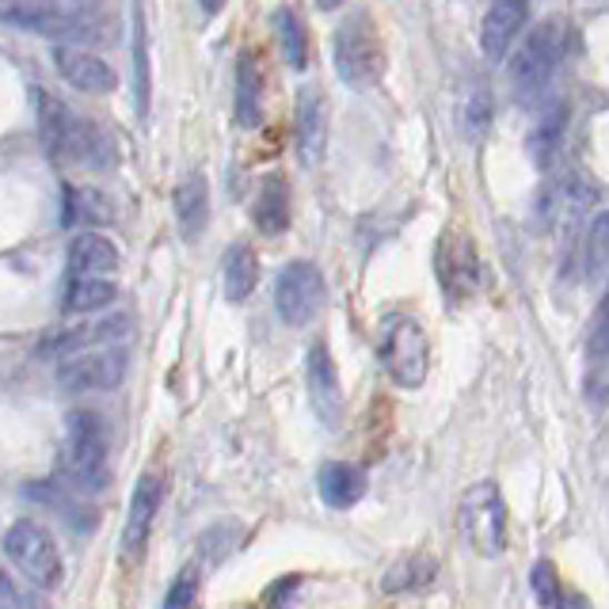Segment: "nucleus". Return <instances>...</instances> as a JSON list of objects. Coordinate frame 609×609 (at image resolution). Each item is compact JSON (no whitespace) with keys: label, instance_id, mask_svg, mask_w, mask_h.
Listing matches in <instances>:
<instances>
[{"label":"nucleus","instance_id":"1","mask_svg":"<svg viewBox=\"0 0 609 609\" xmlns=\"http://www.w3.org/2000/svg\"><path fill=\"white\" fill-rule=\"evenodd\" d=\"M34 107H39V133L47 146L53 164H73V168H92V172H107L119 164V146L100 122L84 119L47 88H34Z\"/></svg>","mask_w":609,"mask_h":609},{"label":"nucleus","instance_id":"2","mask_svg":"<svg viewBox=\"0 0 609 609\" xmlns=\"http://www.w3.org/2000/svg\"><path fill=\"white\" fill-rule=\"evenodd\" d=\"M0 23L16 27V31L47 34L61 39L58 47H107L114 42V16L96 4H4L0 8Z\"/></svg>","mask_w":609,"mask_h":609},{"label":"nucleus","instance_id":"3","mask_svg":"<svg viewBox=\"0 0 609 609\" xmlns=\"http://www.w3.org/2000/svg\"><path fill=\"white\" fill-rule=\"evenodd\" d=\"M331 58H336V73L347 88H355V92L378 88L385 73V50L370 12L355 8V12H347L336 23V31H331Z\"/></svg>","mask_w":609,"mask_h":609},{"label":"nucleus","instance_id":"4","mask_svg":"<svg viewBox=\"0 0 609 609\" xmlns=\"http://www.w3.org/2000/svg\"><path fill=\"white\" fill-rule=\"evenodd\" d=\"M563 47H568V23L557 20V16L526 31L522 47L510 61V84H515V100L522 107H533L549 92L557 66L563 61Z\"/></svg>","mask_w":609,"mask_h":609},{"label":"nucleus","instance_id":"5","mask_svg":"<svg viewBox=\"0 0 609 609\" xmlns=\"http://www.w3.org/2000/svg\"><path fill=\"white\" fill-rule=\"evenodd\" d=\"M378 362L397 389H419L431 370V343L411 312H385L378 325Z\"/></svg>","mask_w":609,"mask_h":609},{"label":"nucleus","instance_id":"6","mask_svg":"<svg viewBox=\"0 0 609 609\" xmlns=\"http://www.w3.org/2000/svg\"><path fill=\"white\" fill-rule=\"evenodd\" d=\"M66 472L77 483V491H103L111 480V465H107V431L103 419L96 411H69L66 416Z\"/></svg>","mask_w":609,"mask_h":609},{"label":"nucleus","instance_id":"7","mask_svg":"<svg viewBox=\"0 0 609 609\" xmlns=\"http://www.w3.org/2000/svg\"><path fill=\"white\" fill-rule=\"evenodd\" d=\"M457 526L477 557H499L507 549V503L496 480H480L465 488L457 503Z\"/></svg>","mask_w":609,"mask_h":609},{"label":"nucleus","instance_id":"8","mask_svg":"<svg viewBox=\"0 0 609 609\" xmlns=\"http://www.w3.org/2000/svg\"><path fill=\"white\" fill-rule=\"evenodd\" d=\"M4 552L39 590H58L61 579H66V563H61L58 541H53V533L42 522L20 518V522L4 533Z\"/></svg>","mask_w":609,"mask_h":609},{"label":"nucleus","instance_id":"9","mask_svg":"<svg viewBox=\"0 0 609 609\" xmlns=\"http://www.w3.org/2000/svg\"><path fill=\"white\" fill-rule=\"evenodd\" d=\"M325 298H328V286H325V274H320L317 263L309 259H293L279 271L274 279V309H279L282 325L290 328H304L320 317L325 309Z\"/></svg>","mask_w":609,"mask_h":609},{"label":"nucleus","instance_id":"10","mask_svg":"<svg viewBox=\"0 0 609 609\" xmlns=\"http://www.w3.org/2000/svg\"><path fill=\"white\" fill-rule=\"evenodd\" d=\"M435 274H438V286H442L446 301L461 304L469 301L472 293L483 286V271H480V252L477 244H472L469 232H442V240H438L435 248Z\"/></svg>","mask_w":609,"mask_h":609},{"label":"nucleus","instance_id":"11","mask_svg":"<svg viewBox=\"0 0 609 609\" xmlns=\"http://www.w3.org/2000/svg\"><path fill=\"white\" fill-rule=\"evenodd\" d=\"M127 378V351L100 347V351L66 355L58 362V385L66 392H107Z\"/></svg>","mask_w":609,"mask_h":609},{"label":"nucleus","instance_id":"12","mask_svg":"<svg viewBox=\"0 0 609 609\" xmlns=\"http://www.w3.org/2000/svg\"><path fill=\"white\" fill-rule=\"evenodd\" d=\"M304 385H309V400L317 419L336 431L339 419H343V389H339L336 358H331V351L320 339L304 351Z\"/></svg>","mask_w":609,"mask_h":609},{"label":"nucleus","instance_id":"13","mask_svg":"<svg viewBox=\"0 0 609 609\" xmlns=\"http://www.w3.org/2000/svg\"><path fill=\"white\" fill-rule=\"evenodd\" d=\"M293 146L304 168L320 164L328 149V100L320 88H301L293 107Z\"/></svg>","mask_w":609,"mask_h":609},{"label":"nucleus","instance_id":"14","mask_svg":"<svg viewBox=\"0 0 609 609\" xmlns=\"http://www.w3.org/2000/svg\"><path fill=\"white\" fill-rule=\"evenodd\" d=\"M160 496H164L160 477L157 472H146V477L138 480V488H133L127 522H122V552H127V560L146 557V545L152 537V522H157V515H160Z\"/></svg>","mask_w":609,"mask_h":609},{"label":"nucleus","instance_id":"15","mask_svg":"<svg viewBox=\"0 0 609 609\" xmlns=\"http://www.w3.org/2000/svg\"><path fill=\"white\" fill-rule=\"evenodd\" d=\"M53 66H58L61 80L77 88V92H92V96H107L114 92L119 77L107 66L100 53L92 50H77V47H53Z\"/></svg>","mask_w":609,"mask_h":609},{"label":"nucleus","instance_id":"16","mask_svg":"<svg viewBox=\"0 0 609 609\" xmlns=\"http://www.w3.org/2000/svg\"><path fill=\"white\" fill-rule=\"evenodd\" d=\"M530 20V8L522 0H496V4L483 12L480 23V50L488 61H503V53L510 50V42L518 39V31Z\"/></svg>","mask_w":609,"mask_h":609},{"label":"nucleus","instance_id":"17","mask_svg":"<svg viewBox=\"0 0 609 609\" xmlns=\"http://www.w3.org/2000/svg\"><path fill=\"white\" fill-rule=\"evenodd\" d=\"M114 271H119V248H114V240H107L96 229L77 232L73 244H69V274L73 279H107Z\"/></svg>","mask_w":609,"mask_h":609},{"label":"nucleus","instance_id":"18","mask_svg":"<svg viewBox=\"0 0 609 609\" xmlns=\"http://www.w3.org/2000/svg\"><path fill=\"white\" fill-rule=\"evenodd\" d=\"M317 488H320V499L331 507V510H351L358 499L366 496L370 480H366V469L362 465H351V461H328L317 477Z\"/></svg>","mask_w":609,"mask_h":609},{"label":"nucleus","instance_id":"19","mask_svg":"<svg viewBox=\"0 0 609 609\" xmlns=\"http://www.w3.org/2000/svg\"><path fill=\"white\" fill-rule=\"evenodd\" d=\"M252 221L263 237H282L290 229V187L279 172L263 176V183H259L252 199Z\"/></svg>","mask_w":609,"mask_h":609},{"label":"nucleus","instance_id":"20","mask_svg":"<svg viewBox=\"0 0 609 609\" xmlns=\"http://www.w3.org/2000/svg\"><path fill=\"white\" fill-rule=\"evenodd\" d=\"M176 218L183 240H199L206 221H210V187L202 172H191L176 187Z\"/></svg>","mask_w":609,"mask_h":609},{"label":"nucleus","instance_id":"21","mask_svg":"<svg viewBox=\"0 0 609 609\" xmlns=\"http://www.w3.org/2000/svg\"><path fill=\"white\" fill-rule=\"evenodd\" d=\"M237 122L244 130L263 122V66L256 53H240L237 61Z\"/></svg>","mask_w":609,"mask_h":609},{"label":"nucleus","instance_id":"22","mask_svg":"<svg viewBox=\"0 0 609 609\" xmlns=\"http://www.w3.org/2000/svg\"><path fill=\"white\" fill-rule=\"evenodd\" d=\"M438 579V560L431 552H408L381 576L385 595H419Z\"/></svg>","mask_w":609,"mask_h":609},{"label":"nucleus","instance_id":"23","mask_svg":"<svg viewBox=\"0 0 609 609\" xmlns=\"http://www.w3.org/2000/svg\"><path fill=\"white\" fill-rule=\"evenodd\" d=\"M114 202L96 187H66V210H61V226H111Z\"/></svg>","mask_w":609,"mask_h":609},{"label":"nucleus","instance_id":"24","mask_svg":"<svg viewBox=\"0 0 609 609\" xmlns=\"http://www.w3.org/2000/svg\"><path fill=\"white\" fill-rule=\"evenodd\" d=\"M221 279H226L229 301L252 298V290L259 286V256L248 244H232L226 252V263H221Z\"/></svg>","mask_w":609,"mask_h":609},{"label":"nucleus","instance_id":"25","mask_svg":"<svg viewBox=\"0 0 609 609\" xmlns=\"http://www.w3.org/2000/svg\"><path fill=\"white\" fill-rule=\"evenodd\" d=\"M130 331V320L127 317H107V320H96V325H80L73 331L58 339V351L61 358L66 355H80V351H100V343H114Z\"/></svg>","mask_w":609,"mask_h":609},{"label":"nucleus","instance_id":"26","mask_svg":"<svg viewBox=\"0 0 609 609\" xmlns=\"http://www.w3.org/2000/svg\"><path fill=\"white\" fill-rule=\"evenodd\" d=\"M119 298V286L111 279H73L69 274L66 293H61V309L66 312H103L107 304Z\"/></svg>","mask_w":609,"mask_h":609},{"label":"nucleus","instance_id":"27","mask_svg":"<svg viewBox=\"0 0 609 609\" xmlns=\"http://www.w3.org/2000/svg\"><path fill=\"white\" fill-rule=\"evenodd\" d=\"M606 304L595 309V320H590V336H587V397L595 405L606 400Z\"/></svg>","mask_w":609,"mask_h":609},{"label":"nucleus","instance_id":"28","mask_svg":"<svg viewBox=\"0 0 609 609\" xmlns=\"http://www.w3.org/2000/svg\"><path fill=\"white\" fill-rule=\"evenodd\" d=\"M530 583H533V595H537V602H541L545 609H590V602L579 590H568L557 579V568H552L549 560H541V563H533V576H530Z\"/></svg>","mask_w":609,"mask_h":609},{"label":"nucleus","instance_id":"29","mask_svg":"<svg viewBox=\"0 0 609 609\" xmlns=\"http://www.w3.org/2000/svg\"><path fill=\"white\" fill-rule=\"evenodd\" d=\"M274 31H279V47H282V58L290 69H304L309 66V31H304L301 16L293 8H279L274 12Z\"/></svg>","mask_w":609,"mask_h":609},{"label":"nucleus","instance_id":"30","mask_svg":"<svg viewBox=\"0 0 609 609\" xmlns=\"http://www.w3.org/2000/svg\"><path fill=\"white\" fill-rule=\"evenodd\" d=\"M563 130H568V103H557L549 114H545L541 127H537L533 138H530V152H533V164L537 168H549L552 160H557Z\"/></svg>","mask_w":609,"mask_h":609},{"label":"nucleus","instance_id":"31","mask_svg":"<svg viewBox=\"0 0 609 609\" xmlns=\"http://www.w3.org/2000/svg\"><path fill=\"white\" fill-rule=\"evenodd\" d=\"M583 263H587V279L590 286H602L606 279V263H609V218L606 213H595L583 244Z\"/></svg>","mask_w":609,"mask_h":609},{"label":"nucleus","instance_id":"32","mask_svg":"<svg viewBox=\"0 0 609 609\" xmlns=\"http://www.w3.org/2000/svg\"><path fill=\"white\" fill-rule=\"evenodd\" d=\"M133 92H138V114H149V53H146V12L133 8Z\"/></svg>","mask_w":609,"mask_h":609},{"label":"nucleus","instance_id":"33","mask_svg":"<svg viewBox=\"0 0 609 609\" xmlns=\"http://www.w3.org/2000/svg\"><path fill=\"white\" fill-rule=\"evenodd\" d=\"M199 568H183L176 576V583L168 587L164 595V609H199Z\"/></svg>","mask_w":609,"mask_h":609},{"label":"nucleus","instance_id":"34","mask_svg":"<svg viewBox=\"0 0 609 609\" xmlns=\"http://www.w3.org/2000/svg\"><path fill=\"white\" fill-rule=\"evenodd\" d=\"M237 541H240V526L237 522H221L218 530H210V533L202 537L199 549H202V557L210 560V563H221L232 549H237Z\"/></svg>","mask_w":609,"mask_h":609},{"label":"nucleus","instance_id":"35","mask_svg":"<svg viewBox=\"0 0 609 609\" xmlns=\"http://www.w3.org/2000/svg\"><path fill=\"white\" fill-rule=\"evenodd\" d=\"M488 122H491V96L483 88H472L469 100H465V130H469V138L477 141L488 130Z\"/></svg>","mask_w":609,"mask_h":609},{"label":"nucleus","instance_id":"36","mask_svg":"<svg viewBox=\"0 0 609 609\" xmlns=\"http://www.w3.org/2000/svg\"><path fill=\"white\" fill-rule=\"evenodd\" d=\"M301 587V576H286L279 587L267 590V602H271V609H286V602H290V595Z\"/></svg>","mask_w":609,"mask_h":609},{"label":"nucleus","instance_id":"37","mask_svg":"<svg viewBox=\"0 0 609 609\" xmlns=\"http://www.w3.org/2000/svg\"><path fill=\"white\" fill-rule=\"evenodd\" d=\"M0 609H20V595H16L12 579L0 571Z\"/></svg>","mask_w":609,"mask_h":609}]
</instances>
